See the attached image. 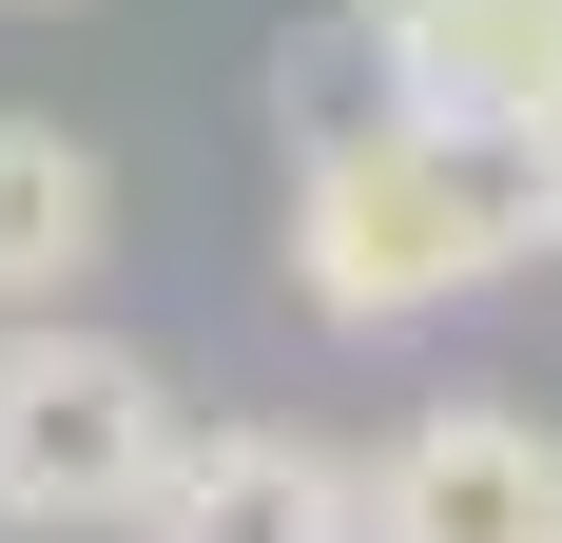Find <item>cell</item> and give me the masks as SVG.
Wrapping results in <instances>:
<instances>
[{"instance_id": "6da1fadb", "label": "cell", "mask_w": 562, "mask_h": 543, "mask_svg": "<svg viewBox=\"0 0 562 543\" xmlns=\"http://www.w3.org/2000/svg\"><path fill=\"white\" fill-rule=\"evenodd\" d=\"M543 253V195H524V136L505 117H447V98H349L311 117V175H291V291L330 330H427L465 291H505Z\"/></svg>"}, {"instance_id": "7a4b0ae2", "label": "cell", "mask_w": 562, "mask_h": 543, "mask_svg": "<svg viewBox=\"0 0 562 543\" xmlns=\"http://www.w3.org/2000/svg\"><path fill=\"white\" fill-rule=\"evenodd\" d=\"M175 369L78 311H0V543H116L175 466Z\"/></svg>"}, {"instance_id": "277c9868", "label": "cell", "mask_w": 562, "mask_h": 543, "mask_svg": "<svg viewBox=\"0 0 562 543\" xmlns=\"http://www.w3.org/2000/svg\"><path fill=\"white\" fill-rule=\"evenodd\" d=\"M116 543H369V466H330L311 428H175Z\"/></svg>"}, {"instance_id": "ba28073f", "label": "cell", "mask_w": 562, "mask_h": 543, "mask_svg": "<svg viewBox=\"0 0 562 543\" xmlns=\"http://www.w3.org/2000/svg\"><path fill=\"white\" fill-rule=\"evenodd\" d=\"M0 20H40V0H0Z\"/></svg>"}, {"instance_id": "9c48e42d", "label": "cell", "mask_w": 562, "mask_h": 543, "mask_svg": "<svg viewBox=\"0 0 562 543\" xmlns=\"http://www.w3.org/2000/svg\"><path fill=\"white\" fill-rule=\"evenodd\" d=\"M543 20H562V0H543Z\"/></svg>"}, {"instance_id": "52a82bcc", "label": "cell", "mask_w": 562, "mask_h": 543, "mask_svg": "<svg viewBox=\"0 0 562 543\" xmlns=\"http://www.w3.org/2000/svg\"><path fill=\"white\" fill-rule=\"evenodd\" d=\"M505 136H524V195H543V253H562V58H543V98H524Z\"/></svg>"}, {"instance_id": "8992f818", "label": "cell", "mask_w": 562, "mask_h": 543, "mask_svg": "<svg viewBox=\"0 0 562 543\" xmlns=\"http://www.w3.org/2000/svg\"><path fill=\"white\" fill-rule=\"evenodd\" d=\"M98 253H116V175L58 117H0V311H78Z\"/></svg>"}, {"instance_id": "3957f363", "label": "cell", "mask_w": 562, "mask_h": 543, "mask_svg": "<svg viewBox=\"0 0 562 543\" xmlns=\"http://www.w3.org/2000/svg\"><path fill=\"white\" fill-rule=\"evenodd\" d=\"M562 524V428L505 408V388H465L427 428L369 466V543H543Z\"/></svg>"}, {"instance_id": "5b68a950", "label": "cell", "mask_w": 562, "mask_h": 543, "mask_svg": "<svg viewBox=\"0 0 562 543\" xmlns=\"http://www.w3.org/2000/svg\"><path fill=\"white\" fill-rule=\"evenodd\" d=\"M349 40H369L389 98L524 117V98H543V58H562V20H543V0H349Z\"/></svg>"}, {"instance_id": "30bf717a", "label": "cell", "mask_w": 562, "mask_h": 543, "mask_svg": "<svg viewBox=\"0 0 562 543\" xmlns=\"http://www.w3.org/2000/svg\"><path fill=\"white\" fill-rule=\"evenodd\" d=\"M543 543H562V524H543Z\"/></svg>"}]
</instances>
